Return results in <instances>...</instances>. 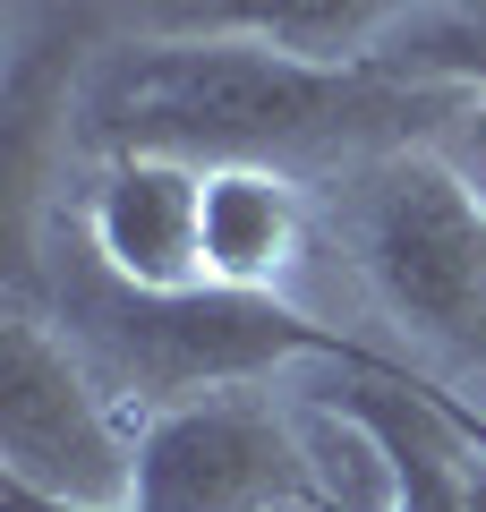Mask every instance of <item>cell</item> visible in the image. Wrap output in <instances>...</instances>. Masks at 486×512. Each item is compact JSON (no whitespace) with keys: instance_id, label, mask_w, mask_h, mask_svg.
<instances>
[{"instance_id":"cell-1","label":"cell","mask_w":486,"mask_h":512,"mask_svg":"<svg viewBox=\"0 0 486 512\" xmlns=\"http://www.w3.org/2000/svg\"><path fill=\"white\" fill-rule=\"evenodd\" d=\"M461 103V86H418L384 60H299L231 35H128L86 60L60 120L77 163L180 154L197 171L265 163L333 180L376 154L435 146Z\"/></svg>"},{"instance_id":"cell-2","label":"cell","mask_w":486,"mask_h":512,"mask_svg":"<svg viewBox=\"0 0 486 512\" xmlns=\"http://www.w3.org/2000/svg\"><path fill=\"white\" fill-rule=\"evenodd\" d=\"M18 299H35L69 350L103 376V393L128 419H154L171 402H197L222 384H265L299 359H324L342 376H376V384H435L410 350L359 342L342 325H316L307 308H290L282 291H137L94 256V239L77 231V214L60 205L52 222L18 231Z\"/></svg>"},{"instance_id":"cell-3","label":"cell","mask_w":486,"mask_h":512,"mask_svg":"<svg viewBox=\"0 0 486 512\" xmlns=\"http://www.w3.org/2000/svg\"><path fill=\"white\" fill-rule=\"evenodd\" d=\"M316 214L427 359L486 376V197L444 146H401L316 180Z\"/></svg>"},{"instance_id":"cell-4","label":"cell","mask_w":486,"mask_h":512,"mask_svg":"<svg viewBox=\"0 0 486 512\" xmlns=\"http://www.w3.org/2000/svg\"><path fill=\"white\" fill-rule=\"evenodd\" d=\"M333 478L307 436V410H282L256 384L171 402L137 427L128 512H324Z\"/></svg>"},{"instance_id":"cell-5","label":"cell","mask_w":486,"mask_h":512,"mask_svg":"<svg viewBox=\"0 0 486 512\" xmlns=\"http://www.w3.org/2000/svg\"><path fill=\"white\" fill-rule=\"evenodd\" d=\"M0 478L60 504H128L137 478V419L35 299L0 316Z\"/></svg>"},{"instance_id":"cell-6","label":"cell","mask_w":486,"mask_h":512,"mask_svg":"<svg viewBox=\"0 0 486 512\" xmlns=\"http://www.w3.org/2000/svg\"><path fill=\"white\" fill-rule=\"evenodd\" d=\"M69 214L94 239V256L137 291H197L205 282V171L180 154L86 163V188L69 197Z\"/></svg>"},{"instance_id":"cell-7","label":"cell","mask_w":486,"mask_h":512,"mask_svg":"<svg viewBox=\"0 0 486 512\" xmlns=\"http://www.w3.org/2000/svg\"><path fill=\"white\" fill-rule=\"evenodd\" d=\"M316 231H324L316 180L265 171V163L205 171V282H222V291H282Z\"/></svg>"},{"instance_id":"cell-8","label":"cell","mask_w":486,"mask_h":512,"mask_svg":"<svg viewBox=\"0 0 486 512\" xmlns=\"http://www.w3.org/2000/svg\"><path fill=\"white\" fill-rule=\"evenodd\" d=\"M427 0H145L137 35H231L299 60H376L401 18Z\"/></svg>"},{"instance_id":"cell-9","label":"cell","mask_w":486,"mask_h":512,"mask_svg":"<svg viewBox=\"0 0 486 512\" xmlns=\"http://www.w3.org/2000/svg\"><path fill=\"white\" fill-rule=\"evenodd\" d=\"M384 69L418 77V86H461L486 94V0H427L418 18L384 35Z\"/></svg>"},{"instance_id":"cell-10","label":"cell","mask_w":486,"mask_h":512,"mask_svg":"<svg viewBox=\"0 0 486 512\" xmlns=\"http://www.w3.org/2000/svg\"><path fill=\"white\" fill-rule=\"evenodd\" d=\"M299 410H307V436H316V453H324V478H333L324 512H384V453H376V436H367L359 419H342L333 402H316V393H299Z\"/></svg>"},{"instance_id":"cell-11","label":"cell","mask_w":486,"mask_h":512,"mask_svg":"<svg viewBox=\"0 0 486 512\" xmlns=\"http://www.w3.org/2000/svg\"><path fill=\"white\" fill-rule=\"evenodd\" d=\"M435 146H444L452 163L469 171V188H478V197H486V94H469V103L452 111V120H444V137H435Z\"/></svg>"},{"instance_id":"cell-12","label":"cell","mask_w":486,"mask_h":512,"mask_svg":"<svg viewBox=\"0 0 486 512\" xmlns=\"http://www.w3.org/2000/svg\"><path fill=\"white\" fill-rule=\"evenodd\" d=\"M0 512H128V504H60V495H35V487H0Z\"/></svg>"},{"instance_id":"cell-13","label":"cell","mask_w":486,"mask_h":512,"mask_svg":"<svg viewBox=\"0 0 486 512\" xmlns=\"http://www.w3.org/2000/svg\"><path fill=\"white\" fill-rule=\"evenodd\" d=\"M469 495H478V512H486V444L469 453Z\"/></svg>"}]
</instances>
